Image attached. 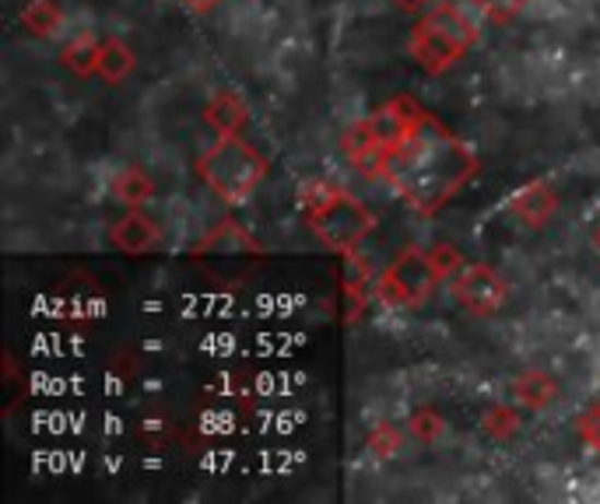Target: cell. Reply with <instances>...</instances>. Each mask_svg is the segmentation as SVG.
I'll return each mask as SVG.
<instances>
[{"label":"cell","mask_w":600,"mask_h":504,"mask_svg":"<svg viewBox=\"0 0 600 504\" xmlns=\"http://www.w3.org/2000/svg\"><path fill=\"white\" fill-rule=\"evenodd\" d=\"M474 172H478L474 151L425 112L387 158L379 179L387 182L408 207L432 214L439 211L449 196H457L467 182H471Z\"/></svg>","instance_id":"obj_1"},{"label":"cell","mask_w":600,"mask_h":504,"mask_svg":"<svg viewBox=\"0 0 600 504\" xmlns=\"http://www.w3.org/2000/svg\"><path fill=\"white\" fill-rule=\"evenodd\" d=\"M298 211H303V221L309 225L316 239L330 245L333 252H344V256H355L358 245L376 228L373 211L352 190H344L341 182L330 179L303 182L298 187Z\"/></svg>","instance_id":"obj_2"},{"label":"cell","mask_w":600,"mask_h":504,"mask_svg":"<svg viewBox=\"0 0 600 504\" xmlns=\"http://www.w3.org/2000/svg\"><path fill=\"white\" fill-rule=\"evenodd\" d=\"M481 8L474 0H436L411 32V57L428 74L460 63L481 39Z\"/></svg>","instance_id":"obj_3"},{"label":"cell","mask_w":600,"mask_h":504,"mask_svg":"<svg viewBox=\"0 0 600 504\" xmlns=\"http://www.w3.org/2000/svg\"><path fill=\"white\" fill-rule=\"evenodd\" d=\"M425 116L422 106H414L411 98H397V103H387L383 109H376L373 116H365L355 127H348V133L341 137V151L348 165L355 172L379 179L383 176V165L397 151V144L408 137Z\"/></svg>","instance_id":"obj_4"},{"label":"cell","mask_w":600,"mask_h":504,"mask_svg":"<svg viewBox=\"0 0 600 504\" xmlns=\"http://www.w3.org/2000/svg\"><path fill=\"white\" fill-rule=\"evenodd\" d=\"M439 252L428 249H404L400 256L376 277V298L383 309L390 312H414L422 309L425 301L432 298V291L439 288V280L449 274V266H457L460 260H439Z\"/></svg>","instance_id":"obj_5"},{"label":"cell","mask_w":600,"mask_h":504,"mask_svg":"<svg viewBox=\"0 0 600 504\" xmlns=\"http://www.w3.org/2000/svg\"><path fill=\"white\" fill-rule=\"evenodd\" d=\"M197 172L225 204H243L263 182L267 161L260 158V151L254 144L232 137V133H222V137L200 155Z\"/></svg>","instance_id":"obj_6"},{"label":"cell","mask_w":600,"mask_h":504,"mask_svg":"<svg viewBox=\"0 0 600 504\" xmlns=\"http://www.w3.org/2000/svg\"><path fill=\"white\" fill-rule=\"evenodd\" d=\"M449 291H454V298L471 315H495L509 298L506 280L498 277L492 266H481V263L460 266V271L449 277Z\"/></svg>","instance_id":"obj_7"},{"label":"cell","mask_w":600,"mask_h":504,"mask_svg":"<svg viewBox=\"0 0 600 504\" xmlns=\"http://www.w3.org/2000/svg\"><path fill=\"white\" fill-rule=\"evenodd\" d=\"M552 211H555V193L552 187H544V182H527L523 190H516L509 196V214L527 228L544 225L548 217H552Z\"/></svg>","instance_id":"obj_8"},{"label":"cell","mask_w":600,"mask_h":504,"mask_svg":"<svg viewBox=\"0 0 600 504\" xmlns=\"http://www.w3.org/2000/svg\"><path fill=\"white\" fill-rule=\"evenodd\" d=\"M113 245L130 252V256H138V252H152L162 245V228L152 221V217H144L141 211L127 214L123 221L113 228Z\"/></svg>","instance_id":"obj_9"},{"label":"cell","mask_w":600,"mask_h":504,"mask_svg":"<svg viewBox=\"0 0 600 504\" xmlns=\"http://www.w3.org/2000/svg\"><path fill=\"white\" fill-rule=\"evenodd\" d=\"M509 393H513V403H520V407H527V410H544L548 403H555L558 382L548 375V372H541V368H527V372H520V375L513 379Z\"/></svg>","instance_id":"obj_10"},{"label":"cell","mask_w":600,"mask_h":504,"mask_svg":"<svg viewBox=\"0 0 600 504\" xmlns=\"http://www.w3.org/2000/svg\"><path fill=\"white\" fill-rule=\"evenodd\" d=\"M197 249H200V252H222V256H239V252H254L257 242L249 239V235H246L239 225L222 221V225H214V228L204 235V242H200Z\"/></svg>","instance_id":"obj_11"},{"label":"cell","mask_w":600,"mask_h":504,"mask_svg":"<svg viewBox=\"0 0 600 504\" xmlns=\"http://www.w3.org/2000/svg\"><path fill=\"white\" fill-rule=\"evenodd\" d=\"M113 196L127 207H141L155 196V182L148 179L141 168H123V172H116L113 179Z\"/></svg>","instance_id":"obj_12"},{"label":"cell","mask_w":600,"mask_h":504,"mask_svg":"<svg viewBox=\"0 0 600 504\" xmlns=\"http://www.w3.org/2000/svg\"><path fill=\"white\" fill-rule=\"evenodd\" d=\"M481 431H485L489 439H495V442H506V439H513L516 431H520V417H516V410H509L506 403H498V407H492L485 413V420H481Z\"/></svg>","instance_id":"obj_13"},{"label":"cell","mask_w":600,"mask_h":504,"mask_svg":"<svg viewBox=\"0 0 600 504\" xmlns=\"http://www.w3.org/2000/svg\"><path fill=\"white\" fill-rule=\"evenodd\" d=\"M411 434L419 442H425V445H432V442H439L443 439V431H446V424H443V417L436 413V410H419L411 417Z\"/></svg>","instance_id":"obj_14"},{"label":"cell","mask_w":600,"mask_h":504,"mask_svg":"<svg viewBox=\"0 0 600 504\" xmlns=\"http://www.w3.org/2000/svg\"><path fill=\"white\" fill-rule=\"evenodd\" d=\"M474 4L481 8V14H485V19H492V22H513L516 14H523L533 0H474Z\"/></svg>","instance_id":"obj_15"},{"label":"cell","mask_w":600,"mask_h":504,"mask_svg":"<svg viewBox=\"0 0 600 504\" xmlns=\"http://www.w3.org/2000/svg\"><path fill=\"white\" fill-rule=\"evenodd\" d=\"M400 445H404V439H400V431L390 428V424H379L373 434H369V452L379 459H390L400 452Z\"/></svg>","instance_id":"obj_16"},{"label":"cell","mask_w":600,"mask_h":504,"mask_svg":"<svg viewBox=\"0 0 600 504\" xmlns=\"http://www.w3.org/2000/svg\"><path fill=\"white\" fill-rule=\"evenodd\" d=\"M576 431H579V442H583V448L593 452V456H600V403H593V407L579 417Z\"/></svg>","instance_id":"obj_17"},{"label":"cell","mask_w":600,"mask_h":504,"mask_svg":"<svg viewBox=\"0 0 600 504\" xmlns=\"http://www.w3.org/2000/svg\"><path fill=\"white\" fill-rule=\"evenodd\" d=\"M393 4H397L400 11H422V8L428 11L432 4H436V0H393Z\"/></svg>","instance_id":"obj_18"},{"label":"cell","mask_w":600,"mask_h":504,"mask_svg":"<svg viewBox=\"0 0 600 504\" xmlns=\"http://www.w3.org/2000/svg\"><path fill=\"white\" fill-rule=\"evenodd\" d=\"M187 8H193V11H211L214 4H222V0H183Z\"/></svg>","instance_id":"obj_19"},{"label":"cell","mask_w":600,"mask_h":504,"mask_svg":"<svg viewBox=\"0 0 600 504\" xmlns=\"http://www.w3.org/2000/svg\"><path fill=\"white\" fill-rule=\"evenodd\" d=\"M593 249L600 252V221H597V228H593Z\"/></svg>","instance_id":"obj_20"}]
</instances>
